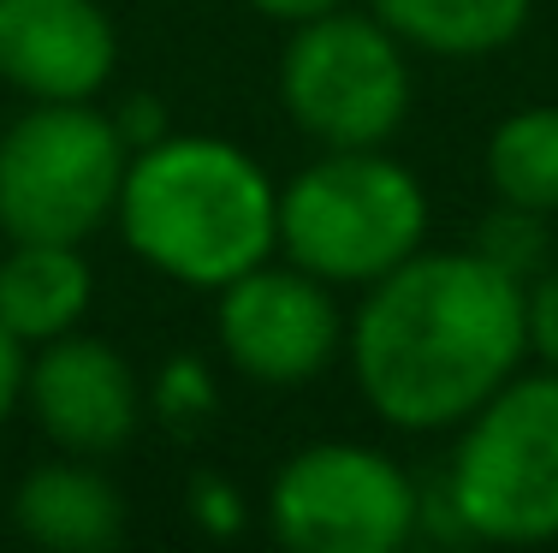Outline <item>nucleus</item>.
I'll return each instance as SVG.
<instances>
[{
	"mask_svg": "<svg viewBox=\"0 0 558 553\" xmlns=\"http://www.w3.org/2000/svg\"><path fill=\"white\" fill-rule=\"evenodd\" d=\"M363 405L398 434H446L529 363V286L482 250H428L363 286L344 315Z\"/></svg>",
	"mask_w": 558,
	"mask_h": 553,
	"instance_id": "f257e3e1",
	"label": "nucleus"
},
{
	"mask_svg": "<svg viewBox=\"0 0 558 553\" xmlns=\"http://www.w3.org/2000/svg\"><path fill=\"white\" fill-rule=\"evenodd\" d=\"M113 227L161 280L184 292H220L279 256V184L238 143L167 131L149 149H131Z\"/></svg>",
	"mask_w": 558,
	"mask_h": 553,
	"instance_id": "f03ea898",
	"label": "nucleus"
},
{
	"mask_svg": "<svg viewBox=\"0 0 558 553\" xmlns=\"http://www.w3.org/2000/svg\"><path fill=\"white\" fill-rule=\"evenodd\" d=\"M446 530L487 548L558 542V369H517L458 423L440 494H422Z\"/></svg>",
	"mask_w": 558,
	"mask_h": 553,
	"instance_id": "7ed1b4c3",
	"label": "nucleus"
},
{
	"mask_svg": "<svg viewBox=\"0 0 558 553\" xmlns=\"http://www.w3.org/2000/svg\"><path fill=\"white\" fill-rule=\"evenodd\" d=\"M428 244V191L387 149H322L279 184V256L339 286H375Z\"/></svg>",
	"mask_w": 558,
	"mask_h": 553,
	"instance_id": "20e7f679",
	"label": "nucleus"
},
{
	"mask_svg": "<svg viewBox=\"0 0 558 553\" xmlns=\"http://www.w3.org/2000/svg\"><path fill=\"white\" fill-rule=\"evenodd\" d=\"M131 143L96 101H31L0 131V232L89 244L113 227Z\"/></svg>",
	"mask_w": 558,
	"mask_h": 553,
	"instance_id": "39448f33",
	"label": "nucleus"
},
{
	"mask_svg": "<svg viewBox=\"0 0 558 553\" xmlns=\"http://www.w3.org/2000/svg\"><path fill=\"white\" fill-rule=\"evenodd\" d=\"M416 84L410 48L375 12H322L279 48V108L322 149H387L404 131Z\"/></svg>",
	"mask_w": 558,
	"mask_h": 553,
	"instance_id": "423d86ee",
	"label": "nucleus"
},
{
	"mask_svg": "<svg viewBox=\"0 0 558 553\" xmlns=\"http://www.w3.org/2000/svg\"><path fill=\"white\" fill-rule=\"evenodd\" d=\"M268 530L291 553H398L422 536V489L368 441H315L268 482Z\"/></svg>",
	"mask_w": 558,
	"mask_h": 553,
	"instance_id": "0eeeda50",
	"label": "nucleus"
},
{
	"mask_svg": "<svg viewBox=\"0 0 558 553\" xmlns=\"http://www.w3.org/2000/svg\"><path fill=\"white\" fill-rule=\"evenodd\" d=\"M215 339L220 358L256 387H303L344 351V310L327 280L268 256L215 292Z\"/></svg>",
	"mask_w": 558,
	"mask_h": 553,
	"instance_id": "6e6552de",
	"label": "nucleus"
},
{
	"mask_svg": "<svg viewBox=\"0 0 558 553\" xmlns=\"http://www.w3.org/2000/svg\"><path fill=\"white\" fill-rule=\"evenodd\" d=\"M24 411L72 458H113L149 423V387L119 346L96 334H60L31 351Z\"/></svg>",
	"mask_w": 558,
	"mask_h": 553,
	"instance_id": "1a4fd4ad",
	"label": "nucleus"
},
{
	"mask_svg": "<svg viewBox=\"0 0 558 553\" xmlns=\"http://www.w3.org/2000/svg\"><path fill=\"white\" fill-rule=\"evenodd\" d=\"M119 72L101 0H0V84L24 101H96Z\"/></svg>",
	"mask_w": 558,
	"mask_h": 553,
	"instance_id": "9d476101",
	"label": "nucleus"
},
{
	"mask_svg": "<svg viewBox=\"0 0 558 553\" xmlns=\"http://www.w3.org/2000/svg\"><path fill=\"white\" fill-rule=\"evenodd\" d=\"M12 524L24 542L54 553H108L125 536V494L96 470V458H54L24 470L12 494Z\"/></svg>",
	"mask_w": 558,
	"mask_h": 553,
	"instance_id": "9b49d317",
	"label": "nucleus"
},
{
	"mask_svg": "<svg viewBox=\"0 0 558 553\" xmlns=\"http://www.w3.org/2000/svg\"><path fill=\"white\" fill-rule=\"evenodd\" d=\"M96 304V268L84 244L54 239H7L0 244V327L24 346H48L60 334L84 327Z\"/></svg>",
	"mask_w": 558,
	"mask_h": 553,
	"instance_id": "f8f14e48",
	"label": "nucleus"
},
{
	"mask_svg": "<svg viewBox=\"0 0 558 553\" xmlns=\"http://www.w3.org/2000/svg\"><path fill=\"white\" fill-rule=\"evenodd\" d=\"M404 48L434 60H482L529 31L535 0H368Z\"/></svg>",
	"mask_w": 558,
	"mask_h": 553,
	"instance_id": "ddd939ff",
	"label": "nucleus"
},
{
	"mask_svg": "<svg viewBox=\"0 0 558 553\" xmlns=\"http://www.w3.org/2000/svg\"><path fill=\"white\" fill-rule=\"evenodd\" d=\"M487 184L499 203L558 215V108H517L487 137Z\"/></svg>",
	"mask_w": 558,
	"mask_h": 553,
	"instance_id": "4468645a",
	"label": "nucleus"
},
{
	"mask_svg": "<svg viewBox=\"0 0 558 553\" xmlns=\"http://www.w3.org/2000/svg\"><path fill=\"white\" fill-rule=\"evenodd\" d=\"M475 250H482L494 268L517 274V280H535V274L553 268V215H535V208H517L494 196V215L475 232Z\"/></svg>",
	"mask_w": 558,
	"mask_h": 553,
	"instance_id": "2eb2a0df",
	"label": "nucleus"
},
{
	"mask_svg": "<svg viewBox=\"0 0 558 553\" xmlns=\"http://www.w3.org/2000/svg\"><path fill=\"white\" fill-rule=\"evenodd\" d=\"M215 411H220V381H215V369H208L203 358L179 351V358H167L161 369H155V381H149V417L161 429L196 434Z\"/></svg>",
	"mask_w": 558,
	"mask_h": 553,
	"instance_id": "dca6fc26",
	"label": "nucleus"
},
{
	"mask_svg": "<svg viewBox=\"0 0 558 553\" xmlns=\"http://www.w3.org/2000/svg\"><path fill=\"white\" fill-rule=\"evenodd\" d=\"M184 512H191V524L203 536H215V542H226V536H238L250 524L244 489H238L232 477H215V470L191 477V489H184Z\"/></svg>",
	"mask_w": 558,
	"mask_h": 553,
	"instance_id": "f3484780",
	"label": "nucleus"
},
{
	"mask_svg": "<svg viewBox=\"0 0 558 553\" xmlns=\"http://www.w3.org/2000/svg\"><path fill=\"white\" fill-rule=\"evenodd\" d=\"M529 358L558 369V268L529 280Z\"/></svg>",
	"mask_w": 558,
	"mask_h": 553,
	"instance_id": "a211bd4d",
	"label": "nucleus"
},
{
	"mask_svg": "<svg viewBox=\"0 0 558 553\" xmlns=\"http://www.w3.org/2000/svg\"><path fill=\"white\" fill-rule=\"evenodd\" d=\"M113 125H119V137H125L131 149H149V143H161V137H167V125H172V120H167V108H161L155 96H131L125 108L113 113Z\"/></svg>",
	"mask_w": 558,
	"mask_h": 553,
	"instance_id": "6ab92c4d",
	"label": "nucleus"
},
{
	"mask_svg": "<svg viewBox=\"0 0 558 553\" xmlns=\"http://www.w3.org/2000/svg\"><path fill=\"white\" fill-rule=\"evenodd\" d=\"M24 369H31V346L0 327V423H12V411H24Z\"/></svg>",
	"mask_w": 558,
	"mask_h": 553,
	"instance_id": "aec40b11",
	"label": "nucleus"
},
{
	"mask_svg": "<svg viewBox=\"0 0 558 553\" xmlns=\"http://www.w3.org/2000/svg\"><path fill=\"white\" fill-rule=\"evenodd\" d=\"M250 7L262 12V19H274V24H310V19H322V12H339V7H351V0H250Z\"/></svg>",
	"mask_w": 558,
	"mask_h": 553,
	"instance_id": "412c9836",
	"label": "nucleus"
},
{
	"mask_svg": "<svg viewBox=\"0 0 558 553\" xmlns=\"http://www.w3.org/2000/svg\"><path fill=\"white\" fill-rule=\"evenodd\" d=\"M0 244H7V232H0Z\"/></svg>",
	"mask_w": 558,
	"mask_h": 553,
	"instance_id": "4be33fe9",
	"label": "nucleus"
}]
</instances>
